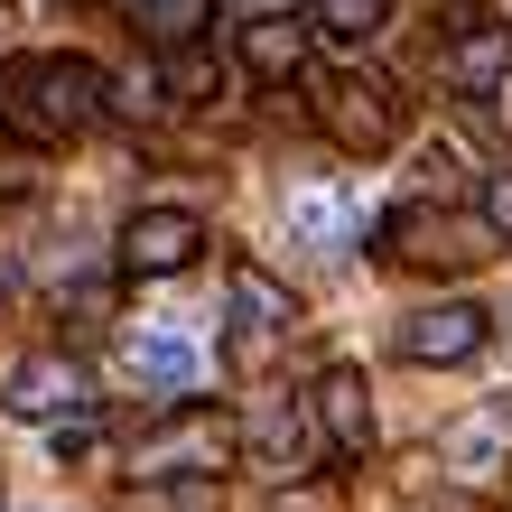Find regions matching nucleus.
<instances>
[{
	"label": "nucleus",
	"instance_id": "obj_1",
	"mask_svg": "<svg viewBox=\"0 0 512 512\" xmlns=\"http://www.w3.org/2000/svg\"><path fill=\"white\" fill-rule=\"evenodd\" d=\"M112 103V75L94 66V56H28V66L0 84V122H10L28 149H56L75 131H94Z\"/></svg>",
	"mask_w": 512,
	"mask_h": 512
},
{
	"label": "nucleus",
	"instance_id": "obj_2",
	"mask_svg": "<svg viewBox=\"0 0 512 512\" xmlns=\"http://www.w3.org/2000/svg\"><path fill=\"white\" fill-rule=\"evenodd\" d=\"M243 457V429L224 410H168L149 438H131V485H215Z\"/></svg>",
	"mask_w": 512,
	"mask_h": 512
},
{
	"label": "nucleus",
	"instance_id": "obj_3",
	"mask_svg": "<svg viewBox=\"0 0 512 512\" xmlns=\"http://www.w3.org/2000/svg\"><path fill=\"white\" fill-rule=\"evenodd\" d=\"M382 261H410V270H466V261H485L494 252V233L485 215H457V205H401V215H382Z\"/></svg>",
	"mask_w": 512,
	"mask_h": 512
},
{
	"label": "nucleus",
	"instance_id": "obj_4",
	"mask_svg": "<svg viewBox=\"0 0 512 512\" xmlns=\"http://www.w3.org/2000/svg\"><path fill=\"white\" fill-rule=\"evenodd\" d=\"M317 131L345 149V159H382L401 140V103H391L382 75H326L317 84Z\"/></svg>",
	"mask_w": 512,
	"mask_h": 512
},
{
	"label": "nucleus",
	"instance_id": "obj_5",
	"mask_svg": "<svg viewBox=\"0 0 512 512\" xmlns=\"http://www.w3.org/2000/svg\"><path fill=\"white\" fill-rule=\"evenodd\" d=\"M0 410H10L19 429H66V419L94 410V382H84L75 354H28V364H10V382H0Z\"/></svg>",
	"mask_w": 512,
	"mask_h": 512
},
{
	"label": "nucleus",
	"instance_id": "obj_6",
	"mask_svg": "<svg viewBox=\"0 0 512 512\" xmlns=\"http://www.w3.org/2000/svg\"><path fill=\"white\" fill-rule=\"evenodd\" d=\"M308 429H317V447L336 466H354L373 447V391H364V373L354 364H326L317 382H308Z\"/></svg>",
	"mask_w": 512,
	"mask_h": 512
},
{
	"label": "nucleus",
	"instance_id": "obj_7",
	"mask_svg": "<svg viewBox=\"0 0 512 512\" xmlns=\"http://www.w3.org/2000/svg\"><path fill=\"white\" fill-rule=\"evenodd\" d=\"M485 336H494V317L475 298H438V308L401 317V364H475Z\"/></svg>",
	"mask_w": 512,
	"mask_h": 512
},
{
	"label": "nucleus",
	"instance_id": "obj_8",
	"mask_svg": "<svg viewBox=\"0 0 512 512\" xmlns=\"http://www.w3.org/2000/svg\"><path fill=\"white\" fill-rule=\"evenodd\" d=\"M196 252H205V224L187 205H140L122 224V270H140V280H168V270H187Z\"/></svg>",
	"mask_w": 512,
	"mask_h": 512
},
{
	"label": "nucleus",
	"instance_id": "obj_9",
	"mask_svg": "<svg viewBox=\"0 0 512 512\" xmlns=\"http://www.w3.org/2000/svg\"><path fill=\"white\" fill-rule=\"evenodd\" d=\"M438 75L457 84V94L485 103L494 84L512 75V19H457V38L438 47Z\"/></svg>",
	"mask_w": 512,
	"mask_h": 512
},
{
	"label": "nucleus",
	"instance_id": "obj_10",
	"mask_svg": "<svg viewBox=\"0 0 512 512\" xmlns=\"http://www.w3.org/2000/svg\"><path fill=\"white\" fill-rule=\"evenodd\" d=\"M503 457H512V410H475V419H457V429L438 438V466L457 475L466 494H475V485H494Z\"/></svg>",
	"mask_w": 512,
	"mask_h": 512
},
{
	"label": "nucleus",
	"instance_id": "obj_11",
	"mask_svg": "<svg viewBox=\"0 0 512 512\" xmlns=\"http://www.w3.org/2000/svg\"><path fill=\"white\" fill-rule=\"evenodd\" d=\"M122 364H131V382H149V391H196V345L177 336V326H131L122 336Z\"/></svg>",
	"mask_w": 512,
	"mask_h": 512
},
{
	"label": "nucleus",
	"instance_id": "obj_12",
	"mask_svg": "<svg viewBox=\"0 0 512 512\" xmlns=\"http://www.w3.org/2000/svg\"><path fill=\"white\" fill-rule=\"evenodd\" d=\"M308 38H317V28H298L289 10H252V28H243V66H252L261 84H289L298 66H308Z\"/></svg>",
	"mask_w": 512,
	"mask_h": 512
},
{
	"label": "nucleus",
	"instance_id": "obj_13",
	"mask_svg": "<svg viewBox=\"0 0 512 512\" xmlns=\"http://www.w3.org/2000/svg\"><path fill=\"white\" fill-rule=\"evenodd\" d=\"M233 317H243V336H280V326H298V289L270 280L261 261H233Z\"/></svg>",
	"mask_w": 512,
	"mask_h": 512
},
{
	"label": "nucleus",
	"instance_id": "obj_14",
	"mask_svg": "<svg viewBox=\"0 0 512 512\" xmlns=\"http://www.w3.org/2000/svg\"><path fill=\"white\" fill-rule=\"evenodd\" d=\"M243 447L270 475H298V466H308V410H298V401H261L252 429H243Z\"/></svg>",
	"mask_w": 512,
	"mask_h": 512
},
{
	"label": "nucleus",
	"instance_id": "obj_15",
	"mask_svg": "<svg viewBox=\"0 0 512 512\" xmlns=\"http://www.w3.org/2000/svg\"><path fill=\"white\" fill-rule=\"evenodd\" d=\"M159 94L177 103V112H205L224 94V56L205 47V38H187V47H168V66H159Z\"/></svg>",
	"mask_w": 512,
	"mask_h": 512
},
{
	"label": "nucleus",
	"instance_id": "obj_16",
	"mask_svg": "<svg viewBox=\"0 0 512 512\" xmlns=\"http://www.w3.org/2000/svg\"><path fill=\"white\" fill-rule=\"evenodd\" d=\"M196 10H205V0H131V28L168 56V47H187V38H196Z\"/></svg>",
	"mask_w": 512,
	"mask_h": 512
},
{
	"label": "nucleus",
	"instance_id": "obj_17",
	"mask_svg": "<svg viewBox=\"0 0 512 512\" xmlns=\"http://www.w3.org/2000/svg\"><path fill=\"white\" fill-rule=\"evenodd\" d=\"M382 28V0H317V38H336V47H364Z\"/></svg>",
	"mask_w": 512,
	"mask_h": 512
},
{
	"label": "nucleus",
	"instance_id": "obj_18",
	"mask_svg": "<svg viewBox=\"0 0 512 512\" xmlns=\"http://www.w3.org/2000/svg\"><path fill=\"white\" fill-rule=\"evenodd\" d=\"M475 215H485V233H494V243H512V168H494V177H485Z\"/></svg>",
	"mask_w": 512,
	"mask_h": 512
},
{
	"label": "nucleus",
	"instance_id": "obj_19",
	"mask_svg": "<svg viewBox=\"0 0 512 512\" xmlns=\"http://www.w3.org/2000/svg\"><path fill=\"white\" fill-rule=\"evenodd\" d=\"M289 224L308 233V243H336V205H326V196H298V205H289Z\"/></svg>",
	"mask_w": 512,
	"mask_h": 512
},
{
	"label": "nucleus",
	"instance_id": "obj_20",
	"mask_svg": "<svg viewBox=\"0 0 512 512\" xmlns=\"http://www.w3.org/2000/svg\"><path fill=\"white\" fill-rule=\"evenodd\" d=\"M233 10H289V0H233Z\"/></svg>",
	"mask_w": 512,
	"mask_h": 512
}]
</instances>
